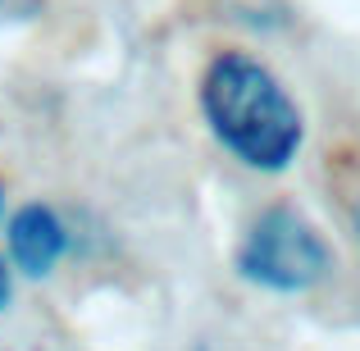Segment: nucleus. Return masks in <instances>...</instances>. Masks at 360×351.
Here are the masks:
<instances>
[{
  "mask_svg": "<svg viewBox=\"0 0 360 351\" xmlns=\"http://www.w3.org/2000/svg\"><path fill=\"white\" fill-rule=\"evenodd\" d=\"M5 246H9V264L27 279H46L55 264L64 260L69 251V229L64 219L51 210V205L32 201V205H18L5 224Z\"/></svg>",
  "mask_w": 360,
  "mask_h": 351,
  "instance_id": "3",
  "label": "nucleus"
},
{
  "mask_svg": "<svg viewBox=\"0 0 360 351\" xmlns=\"http://www.w3.org/2000/svg\"><path fill=\"white\" fill-rule=\"evenodd\" d=\"M352 229H356V242H360V196H356V205H352Z\"/></svg>",
  "mask_w": 360,
  "mask_h": 351,
  "instance_id": "5",
  "label": "nucleus"
},
{
  "mask_svg": "<svg viewBox=\"0 0 360 351\" xmlns=\"http://www.w3.org/2000/svg\"><path fill=\"white\" fill-rule=\"evenodd\" d=\"M201 115L210 137L255 174H283L301 155L306 119L278 73L246 51H219L201 73Z\"/></svg>",
  "mask_w": 360,
  "mask_h": 351,
  "instance_id": "1",
  "label": "nucleus"
},
{
  "mask_svg": "<svg viewBox=\"0 0 360 351\" xmlns=\"http://www.w3.org/2000/svg\"><path fill=\"white\" fill-rule=\"evenodd\" d=\"M14 264H5V255H0V315L9 310V301H14Z\"/></svg>",
  "mask_w": 360,
  "mask_h": 351,
  "instance_id": "4",
  "label": "nucleus"
},
{
  "mask_svg": "<svg viewBox=\"0 0 360 351\" xmlns=\"http://www.w3.org/2000/svg\"><path fill=\"white\" fill-rule=\"evenodd\" d=\"M233 264H238V274L251 288L278 292V297H297V292H310L328 279L333 251H328L324 233L306 215H297L292 205H269L246 229Z\"/></svg>",
  "mask_w": 360,
  "mask_h": 351,
  "instance_id": "2",
  "label": "nucleus"
},
{
  "mask_svg": "<svg viewBox=\"0 0 360 351\" xmlns=\"http://www.w3.org/2000/svg\"><path fill=\"white\" fill-rule=\"evenodd\" d=\"M0 215H5V192H0Z\"/></svg>",
  "mask_w": 360,
  "mask_h": 351,
  "instance_id": "6",
  "label": "nucleus"
}]
</instances>
